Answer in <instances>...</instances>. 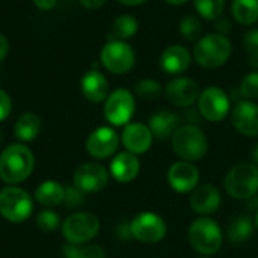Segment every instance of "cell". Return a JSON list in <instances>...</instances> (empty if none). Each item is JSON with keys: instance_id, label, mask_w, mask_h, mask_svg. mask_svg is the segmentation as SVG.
I'll list each match as a JSON object with an SVG mask.
<instances>
[{"instance_id": "36", "label": "cell", "mask_w": 258, "mask_h": 258, "mask_svg": "<svg viewBox=\"0 0 258 258\" xmlns=\"http://www.w3.org/2000/svg\"><path fill=\"white\" fill-rule=\"evenodd\" d=\"M11 110H12V101L9 95L3 89H0V122L9 116Z\"/></svg>"}, {"instance_id": "17", "label": "cell", "mask_w": 258, "mask_h": 258, "mask_svg": "<svg viewBox=\"0 0 258 258\" xmlns=\"http://www.w3.org/2000/svg\"><path fill=\"white\" fill-rule=\"evenodd\" d=\"M233 125L234 128L251 138L258 136V104L252 101H240L236 104L233 115Z\"/></svg>"}, {"instance_id": "11", "label": "cell", "mask_w": 258, "mask_h": 258, "mask_svg": "<svg viewBox=\"0 0 258 258\" xmlns=\"http://www.w3.org/2000/svg\"><path fill=\"white\" fill-rule=\"evenodd\" d=\"M230 98L221 88L210 86L200 94L198 109L204 119L218 122L230 113Z\"/></svg>"}, {"instance_id": "6", "label": "cell", "mask_w": 258, "mask_h": 258, "mask_svg": "<svg viewBox=\"0 0 258 258\" xmlns=\"http://www.w3.org/2000/svg\"><path fill=\"white\" fill-rule=\"evenodd\" d=\"M33 210V201L30 195L17 187V186H6L0 190V215L12 222L20 224L29 219Z\"/></svg>"}, {"instance_id": "21", "label": "cell", "mask_w": 258, "mask_h": 258, "mask_svg": "<svg viewBox=\"0 0 258 258\" xmlns=\"http://www.w3.org/2000/svg\"><path fill=\"white\" fill-rule=\"evenodd\" d=\"M80 86L83 95L92 103H101L109 97V83L106 77L97 70L88 71L82 77Z\"/></svg>"}, {"instance_id": "26", "label": "cell", "mask_w": 258, "mask_h": 258, "mask_svg": "<svg viewBox=\"0 0 258 258\" xmlns=\"http://www.w3.org/2000/svg\"><path fill=\"white\" fill-rule=\"evenodd\" d=\"M231 12L237 23L251 26L258 21V0H233Z\"/></svg>"}, {"instance_id": "7", "label": "cell", "mask_w": 258, "mask_h": 258, "mask_svg": "<svg viewBox=\"0 0 258 258\" xmlns=\"http://www.w3.org/2000/svg\"><path fill=\"white\" fill-rule=\"evenodd\" d=\"M100 231V219L89 212H77L62 222V233L68 243H88Z\"/></svg>"}, {"instance_id": "1", "label": "cell", "mask_w": 258, "mask_h": 258, "mask_svg": "<svg viewBox=\"0 0 258 258\" xmlns=\"http://www.w3.org/2000/svg\"><path fill=\"white\" fill-rule=\"evenodd\" d=\"M35 166L32 151L23 144H12L0 154V180L6 184H18L29 178Z\"/></svg>"}, {"instance_id": "10", "label": "cell", "mask_w": 258, "mask_h": 258, "mask_svg": "<svg viewBox=\"0 0 258 258\" xmlns=\"http://www.w3.org/2000/svg\"><path fill=\"white\" fill-rule=\"evenodd\" d=\"M130 231L142 243H157L166 236V224L159 215L145 212L130 222Z\"/></svg>"}, {"instance_id": "15", "label": "cell", "mask_w": 258, "mask_h": 258, "mask_svg": "<svg viewBox=\"0 0 258 258\" xmlns=\"http://www.w3.org/2000/svg\"><path fill=\"white\" fill-rule=\"evenodd\" d=\"M200 181V171L192 162H177L168 171V183L169 186L180 194H186L194 190Z\"/></svg>"}, {"instance_id": "13", "label": "cell", "mask_w": 258, "mask_h": 258, "mask_svg": "<svg viewBox=\"0 0 258 258\" xmlns=\"http://www.w3.org/2000/svg\"><path fill=\"white\" fill-rule=\"evenodd\" d=\"M166 98L178 107H190L200 98V86L190 77H177L165 88Z\"/></svg>"}, {"instance_id": "19", "label": "cell", "mask_w": 258, "mask_h": 258, "mask_svg": "<svg viewBox=\"0 0 258 258\" xmlns=\"http://www.w3.org/2000/svg\"><path fill=\"white\" fill-rule=\"evenodd\" d=\"M181 119L177 113L171 110H159L150 118V130L153 136L159 141H165L174 136V133L181 127Z\"/></svg>"}, {"instance_id": "42", "label": "cell", "mask_w": 258, "mask_h": 258, "mask_svg": "<svg viewBox=\"0 0 258 258\" xmlns=\"http://www.w3.org/2000/svg\"><path fill=\"white\" fill-rule=\"evenodd\" d=\"M252 160H254V165L258 166V144L254 147V150H252Z\"/></svg>"}, {"instance_id": "8", "label": "cell", "mask_w": 258, "mask_h": 258, "mask_svg": "<svg viewBox=\"0 0 258 258\" xmlns=\"http://www.w3.org/2000/svg\"><path fill=\"white\" fill-rule=\"evenodd\" d=\"M103 67L113 74H125L135 65V51L125 41L110 39L101 50Z\"/></svg>"}, {"instance_id": "37", "label": "cell", "mask_w": 258, "mask_h": 258, "mask_svg": "<svg viewBox=\"0 0 258 258\" xmlns=\"http://www.w3.org/2000/svg\"><path fill=\"white\" fill-rule=\"evenodd\" d=\"M56 2L57 0H33L35 6L41 11H50L56 6Z\"/></svg>"}, {"instance_id": "5", "label": "cell", "mask_w": 258, "mask_h": 258, "mask_svg": "<svg viewBox=\"0 0 258 258\" xmlns=\"http://www.w3.org/2000/svg\"><path fill=\"white\" fill-rule=\"evenodd\" d=\"M187 239L190 246L203 255L216 254L222 246V231L219 225L209 218L197 219L189 228Z\"/></svg>"}, {"instance_id": "12", "label": "cell", "mask_w": 258, "mask_h": 258, "mask_svg": "<svg viewBox=\"0 0 258 258\" xmlns=\"http://www.w3.org/2000/svg\"><path fill=\"white\" fill-rule=\"evenodd\" d=\"M74 186L85 194H94L103 190L109 183L107 169L95 162L80 165L74 172Z\"/></svg>"}, {"instance_id": "4", "label": "cell", "mask_w": 258, "mask_h": 258, "mask_svg": "<svg viewBox=\"0 0 258 258\" xmlns=\"http://www.w3.org/2000/svg\"><path fill=\"white\" fill-rule=\"evenodd\" d=\"M227 194L234 200H249L258 192V166L239 163L228 171L224 180Z\"/></svg>"}, {"instance_id": "35", "label": "cell", "mask_w": 258, "mask_h": 258, "mask_svg": "<svg viewBox=\"0 0 258 258\" xmlns=\"http://www.w3.org/2000/svg\"><path fill=\"white\" fill-rule=\"evenodd\" d=\"M85 203V192L77 189L76 186H70L65 189V197H63V204L71 209H77Z\"/></svg>"}, {"instance_id": "31", "label": "cell", "mask_w": 258, "mask_h": 258, "mask_svg": "<svg viewBox=\"0 0 258 258\" xmlns=\"http://www.w3.org/2000/svg\"><path fill=\"white\" fill-rule=\"evenodd\" d=\"M180 33L187 41H197L201 35V21L194 15L183 17L180 21Z\"/></svg>"}, {"instance_id": "33", "label": "cell", "mask_w": 258, "mask_h": 258, "mask_svg": "<svg viewBox=\"0 0 258 258\" xmlns=\"http://www.w3.org/2000/svg\"><path fill=\"white\" fill-rule=\"evenodd\" d=\"M243 47L248 54L249 65L258 68V29L249 30L243 36Z\"/></svg>"}, {"instance_id": "27", "label": "cell", "mask_w": 258, "mask_h": 258, "mask_svg": "<svg viewBox=\"0 0 258 258\" xmlns=\"http://www.w3.org/2000/svg\"><path fill=\"white\" fill-rule=\"evenodd\" d=\"M138 32V20L132 15H119L112 26V38L124 41L133 38Z\"/></svg>"}, {"instance_id": "44", "label": "cell", "mask_w": 258, "mask_h": 258, "mask_svg": "<svg viewBox=\"0 0 258 258\" xmlns=\"http://www.w3.org/2000/svg\"><path fill=\"white\" fill-rule=\"evenodd\" d=\"M255 224H257V228H258V212H257V218H255Z\"/></svg>"}, {"instance_id": "24", "label": "cell", "mask_w": 258, "mask_h": 258, "mask_svg": "<svg viewBox=\"0 0 258 258\" xmlns=\"http://www.w3.org/2000/svg\"><path fill=\"white\" fill-rule=\"evenodd\" d=\"M41 127H42V122H41V118L36 115V113H23L17 122H15V127H14V133H15V138L21 142H30L33 139L38 138L39 132H41Z\"/></svg>"}, {"instance_id": "29", "label": "cell", "mask_w": 258, "mask_h": 258, "mask_svg": "<svg viewBox=\"0 0 258 258\" xmlns=\"http://www.w3.org/2000/svg\"><path fill=\"white\" fill-rule=\"evenodd\" d=\"M198 14L206 20L221 18L225 6V0H194Z\"/></svg>"}, {"instance_id": "14", "label": "cell", "mask_w": 258, "mask_h": 258, "mask_svg": "<svg viewBox=\"0 0 258 258\" xmlns=\"http://www.w3.org/2000/svg\"><path fill=\"white\" fill-rule=\"evenodd\" d=\"M119 145L118 133L110 127H100L94 130L86 141V150L94 159L110 157Z\"/></svg>"}, {"instance_id": "3", "label": "cell", "mask_w": 258, "mask_h": 258, "mask_svg": "<svg viewBox=\"0 0 258 258\" xmlns=\"http://www.w3.org/2000/svg\"><path fill=\"white\" fill-rule=\"evenodd\" d=\"M172 139L174 153L186 162H197L203 159L209 150V142L204 132L197 125H181Z\"/></svg>"}, {"instance_id": "18", "label": "cell", "mask_w": 258, "mask_h": 258, "mask_svg": "<svg viewBox=\"0 0 258 258\" xmlns=\"http://www.w3.org/2000/svg\"><path fill=\"white\" fill-rule=\"evenodd\" d=\"M221 206V194L213 184H203L194 189L190 197V207L198 215H212Z\"/></svg>"}, {"instance_id": "20", "label": "cell", "mask_w": 258, "mask_h": 258, "mask_svg": "<svg viewBox=\"0 0 258 258\" xmlns=\"http://www.w3.org/2000/svg\"><path fill=\"white\" fill-rule=\"evenodd\" d=\"M190 65V53L183 45H169L160 56V67L168 74H181Z\"/></svg>"}, {"instance_id": "9", "label": "cell", "mask_w": 258, "mask_h": 258, "mask_svg": "<svg viewBox=\"0 0 258 258\" xmlns=\"http://www.w3.org/2000/svg\"><path fill=\"white\" fill-rule=\"evenodd\" d=\"M135 97L127 89H116L106 98L104 116L112 125H127L135 113Z\"/></svg>"}, {"instance_id": "41", "label": "cell", "mask_w": 258, "mask_h": 258, "mask_svg": "<svg viewBox=\"0 0 258 258\" xmlns=\"http://www.w3.org/2000/svg\"><path fill=\"white\" fill-rule=\"evenodd\" d=\"M118 2L122 3V5H127V6H138V5H142L147 0H118Z\"/></svg>"}, {"instance_id": "32", "label": "cell", "mask_w": 258, "mask_h": 258, "mask_svg": "<svg viewBox=\"0 0 258 258\" xmlns=\"http://www.w3.org/2000/svg\"><path fill=\"white\" fill-rule=\"evenodd\" d=\"M36 225L44 233H53L60 225V218L53 210H42L36 215Z\"/></svg>"}, {"instance_id": "25", "label": "cell", "mask_w": 258, "mask_h": 258, "mask_svg": "<svg viewBox=\"0 0 258 258\" xmlns=\"http://www.w3.org/2000/svg\"><path fill=\"white\" fill-rule=\"evenodd\" d=\"M228 239L234 245H243L254 234V224L248 216H239L233 219L227 230Z\"/></svg>"}, {"instance_id": "23", "label": "cell", "mask_w": 258, "mask_h": 258, "mask_svg": "<svg viewBox=\"0 0 258 258\" xmlns=\"http://www.w3.org/2000/svg\"><path fill=\"white\" fill-rule=\"evenodd\" d=\"M65 189L60 183L47 180L42 181L35 190V200L44 207H56L63 203Z\"/></svg>"}, {"instance_id": "40", "label": "cell", "mask_w": 258, "mask_h": 258, "mask_svg": "<svg viewBox=\"0 0 258 258\" xmlns=\"http://www.w3.org/2000/svg\"><path fill=\"white\" fill-rule=\"evenodd\" d=\"M218 23H216V27L219 29V32L218 33H222V35H225L227 32H228V29H230V21L227 20V18H218L216 20Z\"/></svg>"}, {"instance_id": "39", "label": "cell", "mask_w": 258, "mask_h": 258, "mask_svg": "<svg viewBox=\"0 0 258 258\" xmlns=\"http://www.w3.org/2000/svg\"><path fill=\"white\" fill-rule=\"evenodd\" d=\"M8 51H9V42H8V39L0 33V62L6 57Z\"/></svg>"}, {"instance_id": "38", "label": "cell", "mask_w": 258, "mask_h": 258, "mask_svg": "<svg viewBox=\"0 0 258 258\" xmlns=\"http://www.w3.org/2000/svg\"><path fill=\"white\" fill-rule=\"evenodd\" d=\"M80 3L86 9H98V8H101L106 3V0H80Z\"/></svg>"}, {"instance_id": "2", "label": "cell", "mask_w": 258, "mask_h": 258, "mask_svg": "<svg viewBox=\"0 0 258 258\" xmlns=\"http://www.w3.org/2000/svg\"><path fill=\"white\" fill-rule=\"evenodd\" d=\"M230 39L222 33H210L198 39L194 48V59L204 68H219L231 56Z\"/></svg>"}, {"instance_id": "34", "label": "cell", "mask_w": 258, "mask_h": 258, "mask_svg": "<svg viewBox=\"0 0 258 258\" xmlns=\"http://www.w3.org/2000/svg\"><path fill=\"white\" fill-rule=\"evenodd\" d=\"M240 91L246 98H258V71H252L243 77Z\"/></svg>"}, {"instance_id": "16", "label": "cell", "mask_w": 258, "mask_h": 258, "mask_svg": "<svg viewBox=\"0 0 258 258\" xmlns=\"http://www.w3.org/2000/svg\"><path fill=\"white\" fill-rule=\"evenodd\" d=\"M153 138L150 127L142 122H128L121 135L122 145L135 156L147 153L153 144Z\"/></svg>"}, {"instance_id": "30", "label": "cell", "mask_w": 258, "mask_h": 258, "mask_svg": "<svg viewBox=\"0 0 258 258\" xmlns=\"http://www.w3.org/2000/svg\"><path fill=\"white\" fill-rule=\"evenodd\" d=\"M135 92L139 98L150 101V100H156L162 94V86L154 79H142L136 83Z\"/></svg>"}, {"instance_id": "43", "label": "cell", "mask_w": 258, "mask_h": 258, "mask_svg": "<svg viewBox=\"0 0 258 258\" xmlns=\"http://www.w3.org/2000/svg\"><path fill=\"white\" fill-rule=\"evenodd\" d=\"M166 3H169V5H183V3H186L187 0H165Z\"/></svg>"}, {"instance_id": "28", "label": "cell", "mask_w": 258, "mask_h": 258, "mask_svg": "<svg viewBox=\"0 0 258 258\" xmlns=\"http://www.w3.org/2000/svg\"><path fill=\"white\" fill-rule=\"evenodd\" d=\"M65 258H104V251L98 245L67 243L63 246Z\"/></svg>"}, {"instance_id": "22", "label": "cell", "mask_w": 258, "mask_h": 258, "mask_svg": "<svg viewBox=\"0 0 258 258\" xmlns=\"http://www.w3.org/2000/svg\"><path fill=\"white\" fill-rule=\"evenodd\" d=\"M139 169L141 165L138 157L128 151L116 154L110 163V174L119 183H128L135 180L139 174Z\"/></svg>"}]
</instances>
